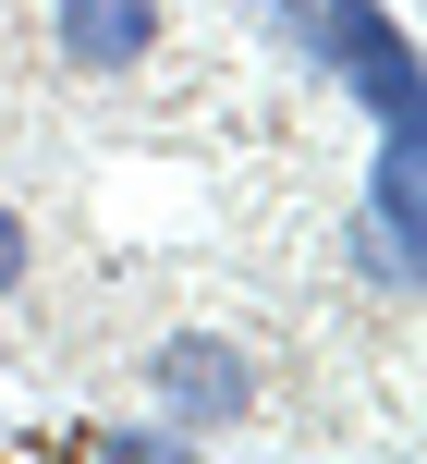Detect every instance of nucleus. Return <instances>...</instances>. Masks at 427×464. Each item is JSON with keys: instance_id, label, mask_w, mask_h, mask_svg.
<instances>
[{"instance_id": "obj_1", "label": "nucleus", "mask_w": 427, "mask_h": 464, "mask_svg": "<svg viewBox=\"0 0 427 464\" xmlns=\"http://www.w3.org/2000/svg\"><path fill=\"white\" fill-rule=\"evenodd\" d=\"M269 24H281V49H306L379 135H403V122L427 135V73H415V37H403L391 0H306V13H269Z\"/></svg>"}, {"instance_id": "obj_2", "label": "nucleus", "mask_w": 427, "mask_h": 464, "mask_svg": "<svg viewBox=\"0 0 427 464\" xmlns=\"http://www.w3.org/2000/svg\"><path fill=\"white\" fill-rule=\"evenodd\" d=\"M257 392H269V379H257V354H244L232 330H159V343H147V416L184 428V440L244 428Z\"/></svg>"}, {"instance_id": "obj_3", "label": "nucleus", "mask_w": 427, "mask_h": 464, "mask_svg": "<svg viewBox=\"0 0 427 464\" xmlns=\"http://www.w3.org/2000/svg\"><path fill=\"white\" fill-rule=\"evenodd\" d=\"M159 37H171V0H49V49H62V73H86V86L147 73Z\"/></svg>"}, {"instance_id": "obj_4", "label": "nucleus", "mask_w": 427, "mask_h": 464, "mask_svg": "<svg viewBox=\"0 0 427 464\" xmlns=\"http://www.w3.org/2000/svg\"><path fill=\"white\" fill-rule=\"evenodd\" d=\"M342 256H355V281H366V294H415V256H427V245L355 208V220H342Z\"/></svg>"}, {"instance_id": "obj_5", "label": "nucleus", "mask_w": 427, "mask_h": 464, "mask_svg": "<svg viewBox=\"0 0 427 464\" xmlns=\"http://www.w3.org/2000/svg\"><path fill=\"white\" fill-rule=\"evenodd\" d=\"M73 452H98V464H195V440L159 428V416H98V428H73Z\"/></svg>"}, {"instance_id": "obj_6", "label": "nucleus", "mask_w": 427, "mask_h": 464, "mask_svg": "<svg viewBox=\"0 0 427 464\" xmlns=\"http://www.w3.org/2000/svg\"><path fill=\"white\" fill-rule=\"evenodd\" d=\"M24 281H37V220H24L13 196H0V305H13Z\"/></svg>"}, {"instance_id": "obj_7", "label": "nucleus", "mask_w": 427, "mask_h": 464, "mask_svg": "<svg viewBox=\"0 0 427 464\" xmlns=\"http://www.w3.org/2000/svg\"><path fill=\"white\" fill-rule=\"evenodd\" d=\"M244 13H306V0H244Z\"/></svg>"}]
</instances>
